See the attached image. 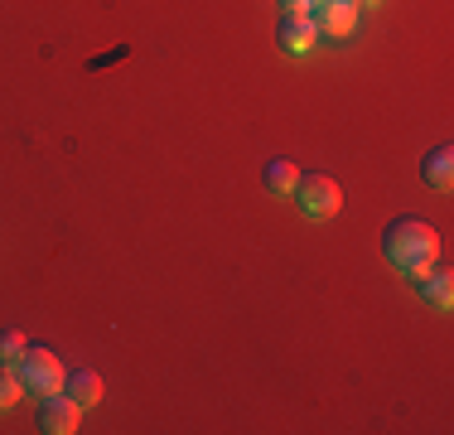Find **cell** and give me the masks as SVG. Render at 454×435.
I'll return each mask as SVG.
<instances>
[{
  "instance_id": "4fadbf2b",
  "label": "cell",
  "mask_w": 454,
  "mask_h": 435,
  "mask_svg": "<svg viewBox=\"0 0 454 435\" xmlns=\"http://www.w3.org/2000/svg\"><path fill=\"white\" fill-rule=\"evenodd\" d=\"M315 0H280V10H309Z\"/></svg>"
},
{
  "instance_id": "7c38bea8",
  "label": "cell",
  "mask_w": 454,
  "mask_h": 435,
  "mask_svg": "<svg viewBox=\"0 0 454 435\" xmlns=\"http://www.w3.org/2000/svg\"><path fill=\"white\" fill-rule=\"evenodd\" d=\"M25 334L20 329H0V363H20V353H25Z\"/></svg>"
},
{
  "instance_id": "277c9868",
  "label": "cell",
  "mask_w": 454,
  "mask_h": 435,
  "mask_svg": "<svg viewBox=\"0 0 454 435\" xmlns=\"http://www.w3.org/2000/svg\"><path fill=\"white\" fill-rule=\"evenodd\" d=\"M358 0H315L309 5V20H315L319 35H333V39H348L358 29Z\"/></svg>"
},
{
  "instance_id": "3957f363",
  "label": "cell",
  "mask_w": 454,
  "mask_h": 435,
  "mask_svg": "<svg viewBox=\"0 0 454 435\" xmlns=\"http://www.w3.org/2000/svg\"><path fill=\"white\" fill-rule=\"evenodd\" d=\"M290 199L300 203V213H305V218L324 223V218L339 213L343 194H339V184H333L329 174H300V184H295V194H290Z\"/></svg>"
},
{
  "instance_id": "6da1fadb",
  "label": "cell",
  "mask_w": 454,
  "mask_h": 435,
  "mask_svg": "<svg viewBox=\"0 0 454 435\" xmlns=\"http://www.w3.org/2000/svg\"><path fill=\"white\" fill-rule=\"evenodd\" d=\"M382 252L396 271H406L411 281H420L430 266L440 261V233L426 218H396L382 233Z\"/></svg>"
},
{
  "instance_id": "52a82bcc",
  "label": "cell",
  "mask_w": 454,
  "mask_h": 435,
  "mask_svg": "<svg viewBox=\"0 0 454 435\" xmlns=\"http://www.w3.org/2000/svg\"><path fill=\"white\" fill-rule=\"evenodd\" d=\"M420 300H426L430 310H450L454 304V276L445 266H430L426 276H420Z\"/></svg>"
},
{
  "instance_id": "ba28073f",
  "label": "cell",
  "mask_w": 454,
  "mask_h": 435,
  "mask_svg": "<svg viewBox=\"0 0 454 435\" xmlns=\"http://www.w3.org/2000/svg\"><path fill=\"white\" fill-rule=\"evenodd\" d=\"M420 179H426L430 189L445 194L450 184H454V150H450V146H435V150H430V155L420 160Z\"/></svg>"
},
{
  "instance_id": "5b68a950",
  "label": "cell",
  "mask_w": 454,
  "mask_h": 435,
  "mask_svg": "<svg viewBox=\"0 0 454 435\" xmlns=\"http://www.w3.org/2000/svg\"><path fill=\"white\" fill-rule=\"evenodd\" d=\"M78 421H82V407L68 397V392H53V397L39 401V431L68 435V431H78Z\"/></svg>"
},
{
  "instance_id": "8992f818",
  "label": "cell",
  "mask_w": 454,
  "mask_h": 435,
  "mask_svg": "<svg viewBox=\"0 0 454 435\" xmlns=\"http://www.w3.org/2000/svg\"><path fill=\"white\" fill-rule=\"evenodd\" d=\"M276 35H280V49L286 53H309L319 44V29H315V20H309V10H286Z\"/></svg>"
},
{
  "instance_id": "9c48e42d",
  "label": "cell",
  "mask_w": 454,
  "mask_h": 435,
  "mask_svg": "<svg viewBox=\"0 0 454 435\" xmlns=\"http://www.w3.org/2000/svg\"><path fill=\"white\" fill-rule=\"evenodd\" d=\"M63 392H68V397L78 401L82 411H88V407H97V401H102V377H97L92 368H78L73 377H63Z\"/></svg>"
},
{
  "instance_id": "30bf717a",
  "label": "cell",
  "mask_w": 454,
  "mask_h": 435,
  "mask_svg": "<svg viewBox=\"0 0 454 435\" xmlns=\"http://www.w3.org/2000/svg\"><path fill=\"white\" fill-rule=\"evenodd\" d=\"M262 184H266V194H276V199H290V194H295V184H300V170L290 165V160H266Z\"/></svg>"
},
{
  "instance_id": "7a4b0ae2",
  "label": "cell",
  "mask_w": 454,
  "mask_h": 435,
  "mask_svg": "<svg viewBox=\"0 0 454 435\" xmlns=\"http://www.w3.org/2000/svg\"><path fill=\"white\" fill-rule=\"evenodd\" d=\"M15 373H20V387L29 392V397H53V392H63V363L53 358V348L44 344H29L25 353H20V363H15Z\"/></svg>"
},
{
  "instance_id": "5bb4252c",
  "label": "cell",
  "mask_w": 454,
  "mask_h": 435,
  "mask_svg": "<svg viewBox=\"0 0 454 435\" xmlns=\"http://www.w3.org/2000/svg\"><path fill=\"white\" fill-rule=\"evenodd\" d=\"M358 5H387V0H358Z\"/></svg>"
},
{
  "instance_id": "8fae6325",
  "label": "cell",
  "mask_w": 454,
  "mask_h": 435,
  "mask_svg": "<svg viewBox=\"0 0 454 435\" xmlns=\"http://www.w3.org/2000/svg\"><path fill=\"white\" fill-rule=\"evenodd\" d=\"M20 392H25V387H20L15 363H0V411H5V407H15V401H20Z\"/></svg>"
}]
</instances>
